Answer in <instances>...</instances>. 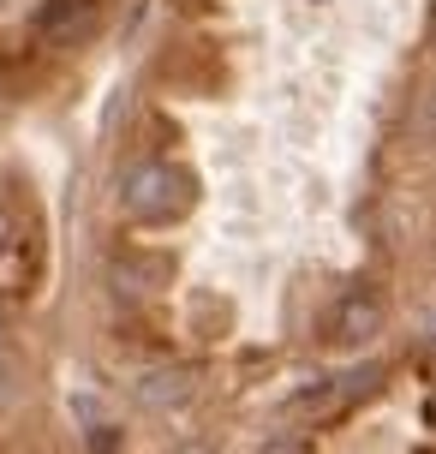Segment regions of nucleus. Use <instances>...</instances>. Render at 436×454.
Instances as JSON below:
<instances>
[{
	"label": "nucleus",
	"instance_id": "obj_3",
	"mask_svg": "<svg viewBox=\"0 0 436 454\" xmlns=\"http://www.w3.org/2000/svg\"><path fill=\"white\" fill-rule=\"evenodd\" d=\"M383 329V299L365 294V287H353V294L329 311V340L335 347H359V340H370Z\"/></svg>",
	"mask_w": 436,
	"mask_h": 454
},
{
	"label": "nucleus",
	"instance_id": "obj_1",
	"mask_svg": "<svg viewBox=\"0 0 436 454\" xmlns=\"http://www.w3.org/2000/svg\"><path fill=\"white\" fill-rule=\"evenodd\" d=\"M120 198H126V209L138 222H167V215H180L191 204V185H185V174L174 161H144V168H132V180H126Z\"/></svg>",
	"mask_w": 436,
	"mask_h": 454
},
{
	"label": "nucleus",
	"instance_id": "obj_2",
	"mask_svg": "<svg viewBox=\"0 0 436 454\" xmlns=\"http://www.w3.org/2000/svg\"><path fill=\"white\" fill-rule=\"evenodd\" d=\"M377 364H353V371H341V377H329V383H317V388H305L299 395V412H311V419H335L341 407H353L365 388H377Z\"/></svg>",
	"mask_w": 436,
	"mask_h": 454
},
{
	"label": "nucleus",
	"instance_id": "obj_4",
	"mask_svg": "<svg viewBox=\"0 0 436 454\" xmlns=\"http://www.w3.org/2000/svg\"><path fill=\"white\" fill-rule=\"evenodd\" d=\"M90 12H96V0H48L43 12H36V30L54 36V43H72L90 24Z\"/></svg>",
	"mask_w": 436,
	"mask_h": 454
},
{
	"label": "nucleus",
	"instance_id": "obj_6",
	"mask_svg": "<svg viewBox=\"0 0 436 454\" xmlns=\"http://www.w3.org/2000/svg\"><path fill=\"white\" fill-rule=\"evenodd\" d=\"M6 251H19V222L0 209V257H6Z\"/></svg>",
	"mask_w": 436,
	"mask_h": 454
},
{
	"label": "nucleus",
	"instance_id": "obj_5",
	"mask_svg": "<svg viewBox=\"0 0 436 454\" xmlns=\"http://www.w3.org/2000/svg\"><path fill=\"white\" fill-rule=\"evenodd\" d=\"M185 388H191V377H185V371H156V377H144V383H138V401L167 407V401H185Z\"/></svg>",
	"mask_w": 436,
	"mask_h": 454
}]
</instances>
